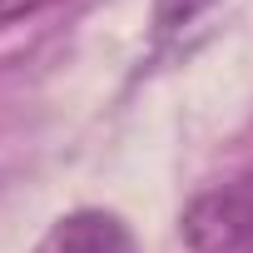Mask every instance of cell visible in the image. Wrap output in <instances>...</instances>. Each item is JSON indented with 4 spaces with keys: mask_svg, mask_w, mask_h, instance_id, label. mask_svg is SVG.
I'll return each instance as SVG.
<instances>
[{
    "mask_svg": "<svg viewBox=\"0 0 253 253\" xmlns=\"http://www.w3.org/2000/svg\"><path fill=\"white\" fill-rule=\"evenodd\" d=\"M179 233L194 253H253V169L204 189L184 209Z\"/></svg>",
    "mask_w": 253,
    "mask_h": 253,
    "instance_id": "6da1fadb",
    "label": "cell"
},
{
    "mask_svg": "<svg viewBox=\"0 0 253 253\" xmlns=\"http://www.w3.org/2000/svg\"><path fill=\"white\" fill-rule=\"evenodd\" d=\"M30 253H139V248H134V233L124 228L119 213L75 209V213L55 218L50 233H45Z\"/></svg>",
    "mask_w": 253,
    "mask_h": 253,
    "instance_id": "7a4b0ae2",
    "label": "cell"
},
{
    "mask_svg": "<svg viewBox=\"0 0 253 253\" xmlns=\"http://www.w3.org/2000/svg\"><path fill=\"white\" fill-rule=\"evenodd\" d=\"M213 0H154V25L159 35H179L184 25H194Z\"/></svg>",
    "mask_w": 253,
    "mask_h": 253,
    "instance_id": "3957f363",
    "label": "cell"
},
{
    "mask_svg": "<svg viewBox=\"0 0 253 253\" xmlns=\"http://www.w3.org/2000/svg\"><path fill=\"white\" fill-rule=\"evenodd\" d=\"M50 5H60V0H0V25H15V20L40 15V10H50Z\"/></svg>",
    "mask_w": 253,
    "mask_h": 253,
    "instance_id": "277c9868",
    "label": "cell"
}]
</instances>
